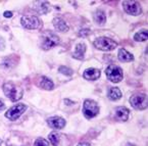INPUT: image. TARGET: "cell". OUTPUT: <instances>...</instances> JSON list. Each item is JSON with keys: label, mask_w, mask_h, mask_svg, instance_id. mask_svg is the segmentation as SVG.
<instances>
[{"label": "cell", "mask_w": 148, "mask_h": 146, "mask_svg": "<svg viewBox=\"0 0 148 146\" xmlns=\"http://www.w3.org/2000/svg\"><path fill=\"white\" fill-rule=\"evenodd\" d=\"M3 92H4L5 95L10 99L11 101L15 102V101H18L24 95V91L23 89L18 88V86H15L11 82H7V83L3 84Z\"/></svg>", "instance_id": "obj_1"}, {"label": "cell", "mask_w": 148, "mask_h": 146, "mask_svg": "<svg viewBox=\"0 0 148 146\" xmlns=\"http://www.w3.org/2000/svg\"><path fill=\"white\" fill-rule=\"evenodd\" d=\"M94 46L95 48L99 49V50L103 51H110L114 50L118 46V43L116 41H113L112 39L107 37H99L94 41Z\"/></svg>", "instance_id": "obj_2"}, {"label": "cell", "mask_w": 148, "mask_h": 146, "mask_svg": "<svg viewBox=\"0 0 148 146\" xmlns=\"http://www.w3.org/2000/svg\"><path fill=\"white\" fill-rule=\"evenodd\" d=\"M98 112H99V106L95 101L91 100V99L85 100L83 105V113L85 118L92 119L97 116Z\"/></svg>", "instance_id": "obj_3"}, {"label": "cell", "mask_w": 148, "mask_h": 146, "mask_svg": "<svg viewBox=\"0 0 148 146\" xmlns=\"http://www.w3.org/2000/svg\"><path fill=\"white\" fill-rule=\"evenodd\" d=\"M106 77L112 83H119L123 80V71L118 66H109L105 71Z\"/></svg>", "instance_id": "obj_4"}, {"label": "cell", "mask_w": 148, "mask_h": 146, "mask_svg": "<svg viewBox=\"0 0 148 146\" xmlns=\"http://www.w3.org/2000/svg\"><path fill=\"white\" fill-rule=\"evenodd\" d=\"M27 109V105L24 104V103H18V104L13 105L12 107L8 109L5 113V117H6L8 120L10 121H15L18 120L23 113L26 111Z\"/></svg>", "instance_id": "obj_5"}, {"label": "cell", "mask_w": 148, "mask_h": 146, "mask_svg": "<svg viewBox=\"0 0 148 146\" xmlns=\"http://www.w3.org/2000/svg\"><path fill=\"white\" fill-rule=\"evenodd\" d=\"M43 41H42V48H43L44 50H48V49H51L53 48L54 46L58 45L60 40H59L58 36H56L55 34H53L52 32H48L45 36L43 37Z\"/></svg>", "instance_id": "obj_6"}, {"label": "cell", "mask_w": 148, "mask_h": 146, "mask_svg": "<svg viewBox=\"0 0 148 146\" xmlns=\"http://www.w3.org/2000/svg\"><path fill=\"white\" fill-rule=\"evenodd\" d=\"M131 105L135 109H145L147 107V96L144 94H136L130 98Z\"/></svg>", "instance_id": "obj_7"}, {"label": "cell", "mask_w": 148, "mask_h": 146, "mask_svg": "<svg viewBox=\"0 0 148 146\" xmlns=\"http://www.w3.org/2000/svg\"><path fill=\"white\" fill-rule=\"evenodd\" d=\"M49 141L53 146H68L69 141L68 138L64 135L58 133V132H52L49 134Z\"/></svg>", "instance_id": "obj_8"}, {"label": "cell", "mask_w": 148, "mask_h": 146, "mask_svg": "<svg viewBox=\"0 0 148 146\" xmlns=\"http://www.w3.org/2000/svg\"><path fill=\"white\" fill-rule=\"evenodd\" d=\"M123 6L128 14L139 15L141 13V6L138 1H124Z\"/></svg>", "instance_id": "obj_9"}, {"label": "cell", "mask_w": 148, "mask_h": 146, "mask_svg": "<svg viewBox=\"0 0 148 146\" xmlns=\"http://www.w3.org/2000/svg\"><path fill=\"white\" fill-rule=\"evenodd\" d=\"M21 23H22V26L26 29H30V30H35V29H38L41 25V22L40 20L37 18V16H23L22 20H21Z\"/></svg>", "instance_id": "obj_10"}, {"label": "cell", "mask_w": 148, "mask_h": 146, "mask_svg": "<svg viewBox=\"0 0 148 146\" xmlns=\"http://www.w3.org/2000/svg\"><path fill=\"white\" fill-rule=\"evenodd\" d=\"M48 125L52 129H56V130H60V129L64 128L65 126V121L63 119L59 118V117H52V118L48 119Z\"/></svg>", "instance_id": "obj_11"}, {"label": "cell", "mask_w": 148, "mask_h": 146, "mask_svg": "<svg viewBox=\"0 0 148 146\" xmlns=\"http://www.w3.org/2000/svg\"><path fill=\"white\" fill-rule=\"evenodd\" d=\"M129 113H130V111H129V109L126 108V107H118V108H116V110H114L116 119L118 121H120V122H126V121H128Z\"/></svg>", "instance_id": "obj_12"}, {"label": "cell", "mask_w": 148, "mask_h": 146, "mask_svg": "<svg viewBox=\"0 0 148 146\" xmlns=\"http://www.w3.org/2000/svg\"><path fill=\"white\" fill-rule=\"evenodd\" d=\"M33 8L40 14H46L49 10V3L46 1H37V2H34Z\"/></svg>", "instance_id": "obj_13"}, {"label": "cell", "mask_w": 148, "mask_h": 146, "mask_svg": "<svg viewBox=\"0 0 148 146\" xmlns=\"http://www.w3.org/2000/svg\"><path fill=\"white\" fill-rule=\"evenodd\" d=\"M100 77V71L97 69H87L84 72V78L89 81H95Z\"/></svg>", "instance_id": "obj_14"}, {"label": "cell", "mask_w": 148, "mask_h": 146, "mask_svg": "<svg viewBox=\"0 0 148 146\" xmlns=\"http://www.w3.org/2000/svg\"><path fill=\"white\" fill-rule=\"evenodd\" d=\"M53 26H54V28L56 29L58 32L64 33V32H68L69 31V26L66 25V23L63 20H61L60 18H55L54 20H53Z\"/></svg>", "instance_id": "obj_15"}, {"label": "cell", "mask_w": 148, "mask_h": 146, "mask_svg": "<svg viewBox=\"0 0 148 146\" xmlns=\"http://www.w3.org/2000/svg\"><path fill=\"white\" fill-rule=\"evenodd\" d=\"M85 52L86 45L83 43H80L76 46V51L73 54V57L76 59H79V60H82V59H84V56H85Z\"/></svg>", "instance_id": "obj_16"}, {"label": "cell", "mask_w": 148, "mask_h": 146, "mask_svg": "<svg viewBox=\"0 0 148 146\" xmlns=\"http://www.w3.org/2000/svg\"><path fill=\"white\" fill-rule=\"evenodd\" d=\"M119 59L123 62H129V61H132L134 59V56L132 53L128 52L126 49L122 48L119 50Z\"/></svg>", "instance_id": "obj_17"}, {"label": "cell", "mask_w": 148, "mask_h": 146, "mask_svg": "<svg viewBox=\"0 0 148 146\" xmlns=\"http://www.w3.org/2000/svg\"><path fill=\"white\" fill-rule=\"evenodd\" d=\"M107 97H108L110 100L116 101L122 97V91L116 87L110 88L109 91H108V93H107Z\"/></svg>", "instance_id": "obj_18"}, {"label": "cell", "mask_w": 148, "mask_h": 146, "mask_svg": "<svg viewBox=\"0 0 148 146\" xmlns=\"http://www.w3.org/2000/svg\"><path fill=\"white\" fill-rule=\"evenodd\" d=\"M39 85H40V87L45 90H52L53 87H54L53 82L50 79H48L47 77H41V78H40Z\"/></svg>", "instance_id": "obj_19"}, {"label": "cell", "mask_w": 148, "mask_h": 146, "mask_svg": "<svg viewBox=\"0 0 148 146\" xmlns=\"http://www.w3.org/2000/svg\"><path fill=\"white\" fill-rule=\"evenodd\" d=\"M94 21L97 25L99 26H102V25L105 24L106 22V16H105L104 11L102 10H97L95 13H94Z\"/></svg>", "instance_id": "obj_20"}, {"label": "cell", "mask_w": 148, "mask_h": 146, "mask_svg": "<svg viewBox=\"0 0 148 146\" xmlns=\"http://www.w3.org/2000/svg\"><path fill=\"white\" fill-rule=\"evenodd\" d=\"M147 38H148L147 31H141V32H138V33H136L135 36H134L135 41H139V42L146 41Z\"/></svg>", "instance_id": "obj_21"}, {"label": "cell", "mask_w": 148, "mask_h": 146, "mask_svg": "<svg viewBox=\"0 0 148 146\" xmlns=\"http://www.w3.org/2000/svg\"><path fill=\"white\" fill-rule=\"evenodd\" d=\"M58 72L61 73L62 75H65V76H72L73 75V71L71 69H69L68 66H60L58 69Z\"/></svg>", "instance_id": "obj_22"}, {"label": "cell", "mask_w": 148, "mask_h": 146, "mask_svg": "<svg viewBox=\"0 0 148 146\" xmlns=\"http://www.w3.org/2000/svg\"><path fill=\"white\" fill-rule=\"evenodd\" d=\"M34 146H48V141L43 138H39L35 141Z\"/></svg>", "instance_id": "obj_23"}, {"label": "cell", "mask_w": 148, "mask_h": 146, "mask_svg": "<svg viewBox=\"0 0 148 146\" xmlns=\"http://www.w3.org/2000/svg\"><path fill=\"white\" fill-rule=\"evenodd\" d=\"M89 34H90V30H88V29H82V30L79 32L78 35L80 36V37L85 38V37H87V36H89Z\"/></svg>", "instance_id": "obj_24"}, {"label": "cell", "mask_w": 148, "mask_h": 146, "mask_svg": "<svg viewBox=\"0 0 148 146\" xmlns=\"http://www.w3.org/2000/svg\"><path fill=\"white\" fill-rule=\"evenodd\" d=\"M5 47V43H4V40L2 38H0V50H3Z\"/></svg>", "instance_id": "obj_25"}, {"label": "cell", "mask_w": 148, "mask_h": 146, "mask_svg": "<svg viewBox=\"0 0 148 146\" xmlns=\"http://www.w3.org/2000/svg\"><path fill=\"white\" fill-rule=\"evenodd\" d=\"M3 15H4V18L9 19V18L12 16V12H11V11H5V12L3 13Z\"/></svg>", "instance_id": "obj_26"}, {"label": "cell", "mask_w": 148, "mask_h": 146, "mask_svg": "<svg viewBox=\"0 0 148 146\" xmlns=\"http://www.w3.org/2000/svg\"><path fill=\"white\" fill-rule=\"evenodd\" d=\"M4 108V102H3L2 99H0V111Z\"/></svg>", "instance_id": "obj_27"}, {"label": "cell", "mask_w": 148, "mask_h": 146, "mask_svg": "<svg viewBox=\"0 0 148 146\" xmlns=\"http://www.w3.org/2000/svg\"><path fill=\"white\" fill-rule=\"evenodd\" d=\"M78 146H91V145L88 144V143H85V142H83V143H79Z\"/></svg>", "instance_id": "obj_28"}, {"label": "cell", "mask_w": 148, "mask_h": 146, "mask_svg": "<svg viewBox=\"0 0 148 146\" xmlns=\"http://www.w3.org/2000/svg\"><path fill=\"white\" fill-rule=\"evenodd\" d=\"M1 144H2V140L0 139V146H1Z\"/></svg>", "instance_id": "obj_29"}, {"label": "cell", "mask_w": 148, "mask_h": 146, "mask_svg": "<svg viewBox=\"0 0 148 146\" xmlns=\"http://www.w3.org/2000/svg\"><path fill=\"white\" fill-rule=\"evenodd\" d=\"M128 146H134V145H128Z\"/></svg>", "instance_id": "obj_30"}]
</instances>
